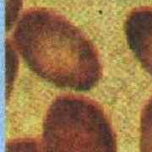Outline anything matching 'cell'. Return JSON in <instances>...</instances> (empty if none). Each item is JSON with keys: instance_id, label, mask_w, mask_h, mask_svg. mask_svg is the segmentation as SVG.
I'll return each instance as SVG.
<instances>
[{"instance_id": "cell-5", "label": "cell", "mask_w": 152, "mask_h": 152, "mask_svg": "<svg viewBox=\"0 0 152 152\" xmlns=\"http://www.w3.org/2000/svg\"><path fill=\"white\" fill-rule=\"evenodd\" d=\"M7 152H43L42 145L33 139H19L9 142Z\"/></svg>"}, {"instance_id": "cell-2", "label": "cell", "mask_w": 152, "mask_h": 152, "mask_svg": "<svg viewBox=\"0 0 152 152\" xmlns=\"http://www.w3.org/2000/svg\"><path fill=\"white\" fill-rule=\"evenodd\" d=\"M43 152H117L116 138L103 110L75 96L56 98L42 126Z\"/></svg>"}, {"instance_id": "cell-1", "label": "cell", "mask_w": 152, "mask_h": 152, "mask_svg": "<svg viewBox=\"0 0 152 152\" xmlns=\"http://www.w3.org/2000/svg\"><path fill=\"white\" fill-rule=\"evenodd\" d=\"M13 42L28 68L55 86L89 91L100 81L102 66L95 47L53 11H26L16 23Z\"/></svg>"}, {"instance_id": "cell-3", "label": "cell", "mask_w": 152, "mask_h": 152, "mask_svg": "<svg viewBox=\"0 0 152 152\" xmlns=\"http://www.w3.org/2000/svg\"><path fill=\"white\" fill-rule=\"evenodd\" d=\"M124 33L132 53L152 76V8L131 11L125 20Z\"/></svg>"}, {"instance_id": "cell-4", "label": "cell", "mask_w": 152, "mask_h": 152, "mask_svg": "<svg viewBox=\"0 0 152 152\" xmlns=\"http://www.w3.org/2000/svg\"><path fill=\"white\" fill-rule=\"evenodd\" d=\"M140 131V151L152 152V97L142 110Z\"/></svg>"}]
</instances>
